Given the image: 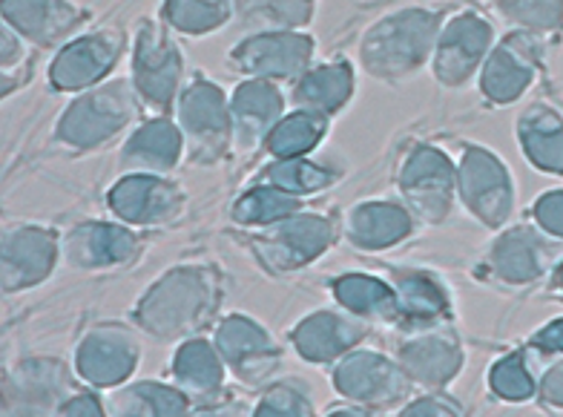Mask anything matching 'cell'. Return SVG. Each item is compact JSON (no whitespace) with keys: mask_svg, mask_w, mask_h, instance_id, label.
Masks as SVG:
<instances>
[{"mask_svg":"<svg viewBox=\"0 0 563 417\" xmlns=\"http://www.w3.org/2000/svg\"><path fill=\"white\" fill-rule=\"evenodd\" d=\"M224 303V274L213 262H178L135 299L130 322L158 343H178L213 328Z\"/></svg>","mask_w":563,"mask_h":417,"instance_id":"6da1fadb","label":"cell"},{"mask_svg":"<svg viewBox=\"0 0 563 417\" xmlns=\"http://www.w3.org/2000/svg\"><path fill=\"white\" fill-rule=\"evenodd\" d=\"M440 12L429 7L394 9L377 18L360 37L356 58L363 73L386 84H400L415 78L426 64H431L440 32Z\"/></svg>","mask_w":563,"mask_h":417,"instance_id":"7a4b0ae2","label":"cell"},{"mask_svg":"<svg viewBox=\"0 0 563 417\" xmlns=\"http://www.w3.org/2000/svg\"><path fill=\"white\" fill-rule=\"evenodd\" d=\"M342 239V219L336 213L299 210L274 224L256 228L247 237V251L271 276H290L311 268Z\"/></svg>","mask_w":563,"mask_h":417,"instance_id":"3957f363","label":"cell"},{"mask_svg":"<svg viewBox=\"0 0 563 417\" xmlns=\"http://www.w3.org/2000/svg\"><path fill=\"white\" fill-rule=\"evenodd\" d=\"M141 112V98L130 78H112L84 90L55 124V139L73 153H89L124 133Z\"/></svg>","mask_w":563,"mask_h":417,"instance_id":"277c9868","label":"cell"},{"mask_svg":"<svg viewBox=\"0 0 563 417\" xmlns=\"http://www.w3.org/2000/svg\"><path fill=\"white\" fill-rule=\"evenodd\" d=\"M561 260V245L555 237H549L541 228L534 231L529 224H518L486 245L475 265V276L497 288L520 290L538 283Z\"/></svg>","mask_w":563,"mask_h":417,"instance_id":"5b68a950","label":"cell"},{"mask_svg":"<svg viewBox=\"0 0 563 417\" xmlns=\"http://www.w3.org/2000/svg\"><path fill=\"white\" fill-rule=\"evenodd\" d=\"M176 124L185 135L187 156L196 164H216L233 144V119L230 98L208 75L196 69L190 81L178 90Z\"/></svg>","mask_w":563,"mask_h":417,"instance_id":"8992f818","label":"cell"},{"mask_svg":"<svg viewBox=\"0 0 563 417\" xmlns=\"http://www.w3.org/2000/svg\"><path fill=\"white\" fill-rule=\"evenodd\" d=\"M331 386L336 397L354 400L374 415V411L402 409V403L417 388L400 360L386 351H374L356 345L345 358L331 365Z\"/></svg>","mask_w":563,"mask_h":417,"instance_id":"52a82bcc","label":"cell"},{"mask_svg":"<svg viewBox=\"0 0 563 417\" xmlns=\"http://www.w3.org/2000/svg\"><path fill=\"white\" fill-rule=\"evenodd\" d=\"M141 363V337L133 322L101 320L84 328L73 349V369L81 383L110 392L133 381Z\"/></svg>","mask_w":563,"mask_h":417,"instance_id":"ba28073f","label":"cell"},{"mask_svg":"<svg viewBox=\"0 0 563 417\" xmlns=\"http://www.w3.org/2000/svg\"><path fill=\"white\" fill-rule=\"evenodd\" d=\"M397 190L411 217L422 224H443L457 199V164L434 144H415L397 164Z\"/></svg>","mask_w":563,"mask_h":417,"instance_id":"9c48e42d","label":"cell"},{"mask_svg":"<svg viewBox=\"0 0 563 417\" xmlns=\"http://www.w3.org/2000/svg\"><path fill=\"white\" fill-rule=\"evenodd\" d=\"M213 343L228 365L230 377L247 388H262L282 372L285 349L271 328L242 311L224 314L213 326Z\"/></svg>","mask_w":563,"mask_h":417,"instance_id":"30bf717a","label":"cell"},{"mask_svg":"<svg viewBox=\"0 0 563 417\" xmlns=\"http://www.w3.org/2000/svg\"><path fill=\"white\" fill-rule=\"evenodd\" d=\"M81 377L64 360L23 358L3 372V415H58ZM84 386V383H81Z\"/></svg>","mask_w":563,"mask_h":417,"instance_id":"8fae6325","label":"cell"},{"mask_svg":"<svg viewBox=\"0 0 563 417\" xmlns=\"http://www.w3.org/2000/svg\"><path fill=\"white\" fill-rule=\"evenodd\" d=\"M185 75V58L170 32L156 21H141L133 44V81L141 105L150 110L167 112L176 105Z\"/></svg>","mask_w":563,"mask_h":417,"instance_id":"7c38bea8","label":"cell"},{"mask_svg":"<svg viewBox=\"0 0 563 417\" xmlns=\"http://www.w3.org/2000/svg\"><path fill=\"white\" fill-rule=\"evenodd\" d=\"M60 260V237L41 222H15L0 239V285L7 297H18L53 276Z\"/></svg>","mask_w":563,"mask_h":417,"instance_id":"4fadbf2b","label":"cell"},{"mask_svg":"<svg viewBox=\"0 0 563 417\" xmlns=\"http://www.w3.org/2000/svg\"><path fill=\"white\" fill-rule=\"evenodd\" d=\"M107 208L135 231L167 228L187 210V190L162 173H126L107 194Z\"/></svg>","mask_w":563,"mask_h":417,"instance_id":"5bb4252c","label":"cell"},{"mask_svg":"<svg viewBox=\"0 0 563 417\" xmlns=\"http://www.w3.org/2000/svg\"><path fill=\"white\" fill-rule=\"evenodd\" d=\"M457 199L489 231L504 228L515 208V185L504 158L468 144L457 164Z\"/></svg>","mask_w":563,"mask_h":417,"instance_id":"9a60e30c","label":"cell"},{"mask_svg":"<svg viewBox=\"0 0 563 417\" xmlns=\"http://www.w3.org/2000/svg\"><path fill=\"white\" fill-rule=\"evenodd\" d=\"M317 41L308 32H253L230 46L228 67L245 78L297 81L311 67Z\"/></svg>","mask_w":563,"mask_h":417,"instance_id":"2e32d148","label":"cell"},{"mask_svg":"<svg viewBox=\"0 0 563 417\" xmlns=\"http://www.w3.org/2000/svg\"><path fill=\"white\" fill-rule=\"evenodd\" d=\"M144 237L124 222H81L60 237V260L81 274H112L135 265Z\"/></svg>","mask_w":563,"mask_h":417,"instance_id":"e0dca14e","label":"cell"},{"mask_svg":"<svg viewBox=\"0 0 563 417\" xmlns=\"http://www.w3.org/2000/svg\"><path fill=\"white\" fill-rule=\"evenodd\" d=\"M371 334V322L351 314L342 306L317 308L299 317L288 331V345L302 363L331 369L356 345H363Z\"/></svg>","mask_w":563,"mask_h":417,"instance_id":"ac0fdd59","label":"cell"},{"mask_svg":"<svg viewBox=\"0 0 563 417\" xmlns=\"http://www.w3.org/2000/svg\"><path fill=\"white\" fill-rule=\"evenodd\" d=\"M394 358L400 360L415 388H420V392L449 388L466 365V351H463V343H460L452 322L402 331V340L394 349Z\"/></svg>","mask_w":563,"mask_h":417,"instance_id":"d6986e66","label":"cell"},{"mask_svg":"<svg viewBox=\"0 0 563 417\" xmlns=\"http://www.w3.org/2000/svg\"><path fill=\"white\" fill-rule=\"evenodd\" d=\"M492 37H495L492 23L472 9L452 15L438 32V44L431 55V75L449 90L466 87L483 67V61L489 58Z\"/></svg>","mask_w":563,"mask_h":417,"instance_id":"ffe728a7","label":"cell"},{"mask_svg":"<svg viewBox=\"0 0 563 417\" xmlns=\"http://www.w3.org/2000/svg\"><path fill=\"white\" fill-rule=\"evenodd\" d=\"M126 50L121 30H98L64 44L49 64V87L58 92H84L104 81Z\"/></svg>","mask_w":563,"mask_h":417,"instance_id":"44dd1931","label":"cell"},{"mask_svg":"<svg viewBox=\"0 0 563 417\" xmlns=\"http://www.w3.org/2000/svg\"><path fill=\"white\" fill-rule=\"evenodd\" d=\"M228 365L213 337L196 334L178 340L170 358V381L190 397L194 411L219 409V400L228 395Z\"/></svg>","mask_w":563,"mask_h":417,"instance_id":"7402d4cb","label":"cell"},{"mask_svg":"<svg viewBox=\"0 0 563 417\" xmlns=\"http://www.w3.org/2000/svg\"><path fill=\"white\" fill-rule=\"evenodd\" d=\"M388 283L397 294V328L449 326L454 320V294L443 276L429 268H391Z\"/></svg>","mask_w":563,"mask_h":417,"instance_id":"603a6c76","label":"cell"},{"mask_svg":"<svg viewBox=\"0 0 563 417\" xmlns=\"http://www.w3.org/2000/svg\"><path fill=\"white\" fill-rule=\"evenodd\" d=\"M415 233V217L406 205L388 199H365L342 217V237L363 254H383L402 245Z\"/></svg>","mask_w":563,"mask_h":417,"instance_id":"cb8c5ba5","label":"cell"},{"mask_svg":"<svg viewBox=\"0 0 563 417\" xmlns=\"http://www.w3.org/2000/svg\"><path fill=\"white\" fill-rule=\"evenodd\" d=\"M89 21L73 0H3V23L21 32L32 46H60Z\"/></svg>","mask_w":563,"mask_h":417,"instance_id":"d4e9b609","label":"cell"},{"mask_svg":"<svg viewBox=\"0 0 563 417\" xmlns=\"http://www.w3.org/2000/svg\"><path fill=\"white\" fill-rule=\"evenodd\" d=\"M285 96L276 81L247 78L230 96V119H233V144L242 153L265 147V139L285 116Z\"/></svg>","mask_w":563,"mask_h":417,"instance_id":"484cf974","label":"cell"},{"mask_svg":"<svg viewBox=\"0 0 563 417\" xmlns=\"http://www.w3.org/2000/svg\"><path fill=\"white\" fill-rule=\"evenodd\" d=\"M534 69H538V53L529 44V37L509 35L483 61L481 92L495 107L511 105L532 87Z\"/></svg>","mask_w":563,"mask_h":417,"instance_id":"4316f807","label":"cell"},{"mask_svg":"<svg viewBox=\"0 0 563 417\" xmlns=\"http://www.w3.org/2000/svg\"><path fill=\"white\" fill-rule=\"evenodd\" d=\"M185 135L167 116L144 121L121 147L126 173H170L185 156Z\"/></svg>","mask_w":563,"mask_h":417,"instance_id":"83f0119b","label":"cell"},{"mask_svg":"<svg viewBox=\"0 0 563 417\" xmlns=\"http://www.w3.org/2000/svg\"><path fill=\"white\" fill-rule=\"evenodd\" d=\"M351 96H354V67L349 61L336 58L305 69L294 81L290 105L294 110L319 112V116L334 119L336 112L349 105Z\"/></svg>","mask_w":563,"mask_h":417,"instance_id":"f1b7e54d","label":"cell"},{"mask_svg":"<svg viewBox=\"0 0 563 417\" xmlns=\"http://www.w3.org/2000/svg\"><path fill=\"white\" fill-rule=\"evenodd\" d=\"M328 294L336 306L349 308L351 314L374 322H386L397 328V294L388 276L365 274V271H349L334 279H328Z\"/></svg>","mask_w":563,"mask_h":417,"instance_id":"f546056e","label":"cell"},{"mask_svg":"<svg viewBox=\"0 0 563 417\" xmlns=\"http://www.w3.org/2000/svg\"><path fill=\"white\" fill-rule=\"evenodd\" d=\"M187 411H194V403L173 381H130L110 388L107 397V415L115 417H170Z\"/></svg>","mask_w":563,"mask_h":417,"instance_id":"4dcf8cb0","label":"cell"},{"mask_svg":"<svg viewBox=\"0 0 563 417\" xmlns=\"http://www.w3.org/2000/svg\"><path fill=\"white\" fill-rule=\"evenodd\" d=\"M520 147L541 173L563 176V116L547 105H532L515 128Z\"/></svg>","mask_w":563,"mask_h":417,"instance_id":"1f68e13d","label":"cell"},{"mask_svg":"<svg viewBox=\"0 0 563 417\" xmlns=\"http://www.w3.org/2000/svg\"><path fill=\"white\" fill-rule=\"evenodd\" d=\"M313 12L317 0H233V18L251 32H297Z\"/></svg>","mask_w":563,"mask_h":417,"instance_id":"d6a6232c","label":"cell"},{"mask_svg":"<svg viewBox=\"0 0 563 417\" xmlns=\"http://www.w3.org/2000/svg\"><path fill=\"white\" fill-rule=\"evenodd\" d=\"M331 119L319 112L294 110L285 112L271 135L265 139L267 158H302L319 147L328 135Z\"/></svg>","mask_w":563,"mask_h":417,"instance_id":"836d02e7","label":"cell"},{"mask_svg":"<svg viewBox=\"0 0 563 417\" xmlns=\"http://www.w3.org/2000/svg\"><path fill=\"white\" fill-rule=\"evenodd\" d=\"M305 201L308 199H299V196L288 194L282 187L260 182V185L247 187L245 194L233 201L230 219L245 231H256V228H265V224H274L279 219L290 217V213L305 210Z\"/></svg>","mask_w":563,"mask_h":417,"instance_id":"e575fe53","label":"cell"},{"mask_svg":"<svg viewBox=\"0 0 563 417\" xmlns=\"http://www.w3.org/2000/svg\"><path fill=\"white\" fill-rule=\"evenodd\" d=\"M538 377L541 365L529 349L506 351L486 372V386L504 403H529L538 397Z\"/></svg>","mask_w":563,"mask_h":417,"instance_id":"d590c367","label":"cell"},{"mask_svg":"<svg viewBox=\"0 0 563 417\" xmlns=\"http://www.w3.org/2000/svg\"><path fill=\"white\" fill-rule=\"evenodd\" d=\"M342 179V171L328 167V164L311 162V158H271L262 167L260 182L276 185L288 194L308 199V196L325 194L328 187H334Z\"/></svg>","mask_w":563,"mask_h":417,"instance_id":"8d00e7d4","label":"cell"},{"mask_svg":"<svg viewBox=\"0 0 563 417\" xmlns=\"http://www.w3.org/2000/svg\"><path fill=\"white\" fill-rule=\"evenodd\" d=\"M164 21L185 35H210L233 18V0H164Z\"/></svg>","mask_w":563,"mask_h":417,"instance_id":"74e56055","label":"cell"},{"mask_svg":"<svg viewBox=\"0 0 563 417\" xmlns=\"http://www.w3.org/2000/svg\"><path fill=\"white\" fill-rule=\"evenodd\" d=\"M253 415H288V417H311L317 411L311 397V386L299 377H274L260 388L253 400Z\"/></svg>","mask_w":563,"mask_h":417,"instance_id":"f35d334b","label":"cell"},{"mask_svg":"<svg viewBox=\"0 0 563 417\" xmlns=\"http://www.w3.org/2000/svg\"><path fill=\"white\" fill-rule=\"evenodd\" d=\"M489 7L504 21L532 35L558 32L563 26V0H489Z\"/></svg>","mask_w":563,"mask_h":417,"instance_id":"ab89813d","label":"cell"},{"mask_svg":"<svg viewBox=\"0 0 563 417\" xmlns=\"http://www.w3.org/2000/svg\"><path fill=\"white\" fill-rule=\"evenodd\" d=\"M0 37H3V81H9V75L15 78L21 75L23 81H26V75H30L32 67V44L21 32H15L9 23H3V30H0Z\"/></svg>","mask_w":563,"mask_h":417,"instance_id":"60d3db41","label":"cell"},{"mask_svg":"<svg viewBox=\"0 0 563 417\" xmlns=\"http://www.w3.org/2000/svg\"><path fill=\"white\" fill-rule=\"evenodd\" d=\"M400 415H426V417H445V415H463V403L454 400L445 388H431L411 395L402 403Z\"/></svg>","mask_w":563,"mask_h":417,"instance_id":"b9f144b4","label":"cell"},{"mask_svg":"<svg viewBox=\"0 0 563 417\" xmlns=\"http://www.w3.org/2000/svg\"><path fill=\"white\" fill-rule=\"evenodd\" d=\"M527 349L532 351L534 360H538V365L549 363V360L563 358V317H558V320H552V322H547V326L538 328V331L529 337Z\"/></svg>","mask_w":563,"mask_h":417,"instance_id":"7bdbcfd3","label":"cell"},{"mask_svg":"<svg viewBox=\"0 0 563 417\" xmlns=\"http://www.w3.org/2000/svg\"><path fill=\"white\" fill-rule=\"evenodd\" d=\"M532 219L549 237L563 239V190H549L532 205Z\"/></svg>","mask_w":563,"mask_h":417,"instance_id":"ee69618b","label":"cell"},{"mask_svg":"<svg viewBox=\"0 0 563 417\" xmlns=\"http://www.w3.org/2000/svg\"><path fill=\"white\" fill-rule=\"evenodd\" d=\"M538 400L547 409L563 411V358L541 365V377H538Z\"/></svg>","mask_w":563,"mask_h":417,"instance_id":"f6af8a7d","label":"cell"},{"mask_svg":"<svg viewBox=\"0 0 563 417\" xmlns=\"http://www.w3.org/2000/svg\"><path fill=\"white\" fill-rule=\"evenodd\" d=\"M58 415H67V417H101L107 415V400L98 395V388L92 386H78L73 395L64 400V406L58 409Z\"/></svg>","mask_w":563,"mask_h":417,"instance_id":"bcb514c9","label":"cell"},{"mask_svg":"<svg viewBox=\"0 0 563 417\" xmlns=\"http://www.w3.org/2000/svg\"><path fill=\"white\" fill-rule=\"evenodd\" d=\"M552 290H555L558 297H563V260L552 268Z\"/></svg>","mask_w":563,"mask_h":417,"instance_id":"7dc6e473","label":"cell"}]
</instances>
